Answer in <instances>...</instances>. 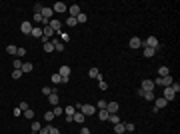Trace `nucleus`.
I'll list each match as a JSON object with an SVG mask.
<instances>
[{"mask_svg": "<svg viewBox=\"0 0 180 134\" xmlns=\"http://www.w3.org/2000/svg\"><path fill=\"white\" fill-rule=\"evenodd\" d=\"M128 46H130L132 50H136V48H140V46H142V38H138V36H134V38H130V42H128Z\"/></svg>", "mask_w": 180, "mask_h": 134, "instance_id": "8", "label": "nucleus"}, {"mask_svg": "<svg viewBox=\"0 0 180 134\" xmlns=\"http://www.w3.org/2000/svg\"><path fill=\"white\" fill-rule=\"evenodd\" d=\"M170 86H172V90H174V92H176V94H178V92H180V84H178V82H172V84H170Z\"/></svg>", "mask_w": 180, "mask_h": 134, "instance_id": "47", "label": "nucleus"}, {"mask_svg": "<svg viewBox=\"0 0 180 134\" xmlns=\"http://www.w3.org/2000/svg\"><path fill=\"white\" fill-rule=\"evenodd\" d=\"M142 96H144V100H154V98H156V96H154V92H144V90H142Z\"/></svg>", "mask_w": 180, "mask_h": 134, "instance_id": "26", "label": "nucleus"}, {"mask_svg": "<svg viewBox=\"0 0 180 134\" xmlns=\"http://www.w3.org/2000/svg\"><path fill=\"white\" fill-rule=\"evenodd\" d=\"M20 70H22V74H24V72H32V64H30V62H24Z\"/></svg>", "mask_w": 180, "mask_h": 134, "instance_id": "28", "label": "nucleus"}, {"mask_svg": "<svg viewBox=\"0 0 180 134\" xmlns=\"http://www.w3.org/2000/svg\"><path fill=\"white\" fill-rule=\"evenodd\" d=\"M12 78L20 80V78H22V70H12Z\"/></svg>", "mask_w": 180, "mask_h": 134, "instance_id": "35", "label": "nucleus"}, {"mask_svg": "<svg viewBox=\"0 0 180 134\" xmlns=\"http://www.w3.org/2000/svg\"><path fill=\"white\" fill-rule=\"evenodd\" d=\"M44 120H46V124H50L52 120H54V112H48V110H46L44 112Z\"/></svg>", "mask_w": 180, "mask_h": 134, "instance_id": "23", "label": "nucleus"}, {"mask_svg": "<svg viewBox=\"0 0 180 134\" xmlns=\"http://www.w3.org/2000/svg\"><path fill=\"white\" fill-rule=\"evenodd\" d=\"M142 90L144 92H154V82L152 80H142Z\"/></svg>", "mask_w": 180, "mask_h": 134, "instance_id": "11", "label": "nucleus"}, {"mask_svg": "<svg viewBox=\"0 0 180 134\" xmlns=\"http://www.w3.org/2000/svg\"><path fill=\"white\" fill-rule=\"evenodd\" d=\"M52 12H58V14H64L68 12V6L64 2H54V6H52Z\"/></svg>", "mask_w": 180, "mask_h": 134, "instance_id": "5", "label": "nucleus"}, {"mask_svg": "<svg viewBox=\"0 0 180 134\" xmlns=\"http://www.w3.org/2000/svg\"><path fill=\"white\" fill-rule=\"evenodd\" d=\"M108 122L118 124V122H122V120H120V116H118V114H110V116H108Z\"/></svg>", "mask_w": 180, "mask_h": 134, "instance_id": "24", "label": "nucleus"}, {"mask_svg": "<svg viewBox=\"0 0 180 134\" xmlns=\"http://www.w3.org/2000/svg\"><path fill=\"white\" fill-rule=\"evenodd\" d=\"M170 74V68L168 66H160L158 68V76H160V78H162V76H168Z\"/></svg>", "mask_w": 180, "mask_h": 134, "instance_id": "19", "label": "nucleus"}, {"mask_svg": "<svg viewBox=\"0 0 180 134\" xmlns=\"http://www.w3.org/2000/svg\"><path fill=\"white\" fill-rule=\"evenodd\" d=\"M80 134H90V128H86V126H84V128L80 130Z\"/></svg>", "mask_w": 180, "mask_h": 134, "instance_id": "52", "label": "nucleus"}, {"mask_svg": "<svg viewBox=\"0 0 180 134\" xmlns=\"http://www.w3.org/2000/svg\"><path fill=\"white\" fill-rule=\"evenodd\" d=\"M166 104H168V100H166V98H160V96H158V98H154V108H156V110L164 108Z\"/></svg>", "mask_w": 180, "mask_h": 134, "instance_id": "12", "label": "nucleus"}, {"mask_svg": "<svg viewBox=\"0 0 180 134\" xmlns=\"http://www.w3.org/2000/svg\"><path fill=\"white\" fill-rule=\"evenodd\" d=\"M32 20H34V22H42V24H48V22L44 20V18H42V14H34V18H32Z\"/></svg>", "mask_w": 180, "mask_h": 134, "instance_id": "39", "label": "nucleus"}, {"mask_svg": "<svg viewBox=\"0 0 180 134\" xmlns=\"http://www.w3.org/2000/svg\"><path fill=\"white\" fill-rule=\"evenodd\" d=\"M22 60H20V58H14V70H20V68H22Z\"/></svg>", "mask_w": 180, "mask_h": 134, "instance_id": "38", "label": "nucleus"}, {"mask_svg": "<svg viewBox=\"0 0 180 134\" xmlns=\"http://www.w3.org/2000/svg\"><path fill=\"white\" fill-rule=\"evenodd\" d=\"M40 134H50V124H48V126H42V128H40Z\"/></svg>", "mask_w": 180, "mask_h": 134, "instance_id": "48", "label": "nucleus"}, {"mask_svg": "<svg viewBox=\"0 0 180 134\" xmlns=\"http://www.w3.org/2000/svg\"><path fill=\"white\" fill-rule=\"evenodd\" d=\"M32 28H34L32 22H22V24H20V32H22V34H30V32H32Z\"/></svg>", "mask_w": 180, "mask_h": 134, "instance_id": "13", "label": "nucleus"}, {"mask_svg": "<svg viewBox=\"0 0 180 134\" xmlns=\"http://www.w3.org/2000/svg\"><path fill=\"white\" fill-rule=\"evenodd\" d=\"M154 54H156V50H154V48H148V46H144V56H146V58H152Z\"/></svg>", "mask_w": 180, "mask_h": 134, "instance_id": "21", "label": "nucleus"}, {"mask_svg": "<svg viewBox=\"0 0 180 134\" xmlns=\"http://www.w3.org/2000/svg\"><path fill=\"white\" fill-rule=\"evenodd\" d=\"M88 76H90V78H96V80L102 78V74L98 72V68H90V70H88Z\"/></svg>", "mask_w": 180, "mask_h": 134, "instance_id": "16", "label": "nucleus"}, {"mask_svg": "<svg viewBox=\"0 0 180 134\" xmlns=\"http://www.w3.org/2000/svg\"><path fill=\"white\" fill-rule=\"evenodd\" d=\"M50 42H52V44H54V50H56V52H62V50H64V44H62V42H60V40H56V38H52V40H50Z\"/></svg>", "mask_w": 180, "mask_h": 134, "instance_id": "17", "label": "nucleus"}, {"mask_svg": "<svg viewBox=\"0 0 180 134\" xmlns=\"http://www.w3.org/2000/svg\"><path fill=\"white\" fill-rule=\"evenodd\" d=\"M74 112H76L74 106H66V108H64V116H74Z\"/></svg>", "mask_w": 180, "mask_h": 134, "instance_id": "25", "label": "nucleus"}, {"mask_svg": "<svg viewBox=\"0 0 180 134\" xmlns=\"http://www.w3.org/2000/svg\"><path fill=\"white\" fill-rule=\"evenodd\" d=\"M84 120H86V116H84V114H82L80 110H76V112H74V116H72V122H78V124H82Z\"/></svg>", "mask_w": 180, "mask_h": 134, "instance_id": "14", "label": "nucleus"}, {"mask_svg": "<svg viewBox=\"0 0 180 134\" xmlns=\"http://www.w3.org/2000/svg\"><path fill=\"white\" fill-rule=\"evenodd\" d=\"M108 116H110L108 110H98V118H100V120H108Z\"/></svg>", "mask_w": 180, "mask_h": 134, "instance_id": "29", "label": "nucleus"}, {"mask_svg": "<svg viewBox=\"0 0 180 134\" xmlns=\"http://www.w3.org/2000/svg\"><path fill=\"white\" fill-rule=\"evenodd\" d=\"M22 114H24V118H30V120L34 118V110H30V108H26V110H24Z\"/></svg>", "mask_w": 180, "mask_h": 134, "instance_id": "33", "label": "nucleus"}, {"mask_svg": "<svg viewBox=\"0 0 180 134\" xmlns=\"http://www.w3.org/2000/svg\"><path fill=\"white\" fill-rule=\"evenodd\" d=\"M40 14H42V18H44L46 22H48V20H52V16H54V12H52V8H50V6H42Z\"/></svg>", "mask_w": 180, "mask_h": 134, "instance_id": "4", "label": "nucleus"}, {"mask_svg": "<svg viewBox=\"0 0 180 134\" xmlns=\"http://www.w3.org/2000/svg\"><path fill=\"white\" fill-rule=\"evenodd\" d=\"M122 132H126V128H124V122L114 124V134H122Z\"/></svg>", "mask_w": 180, "mask_h": 134, "instance_id": "18", "label": "nucleus"}, {"mask_svg": "<svg viewBox=\"0 0 180 134\" xmlns=\"http://www.w3.org/2000/svg\"><path fill=\"white\" fill-rule=\"evenodd\" d=\"M18 108H20V110H26V108H28V102H20V104H18Z\"/></svg>", "mask_w": 180, "mask_h": 134, "instance_id": "49", "label": "nucleus"}, {"mask_svg": "<svg viewBox=\"0 0 180 134\" xmlns=\"http://www.w3.org/2000/svg\"><path fill=\"white\" fill-rule=\"evenodd\" d=\"M48 102H50V104H52V106H58V94H50V96H48Z\"/></svg>", "mask_w": 180, "mask_h": 134, "instance_id": "22", "label": "nucleus"}, {"mask_svg": "<svg viewBox=\"0 0 180 134\" xmlns=\"http://www.w3.org/2000/svg\"><path fill=\"white\" fill-rule=\"evenodd\" d=\"M42 94H44V96H50V94H56V88H52V86H44V88H42Z\"/></svg>", "mask_w": 180, "mask_h": 134, "instance_id": "20", "label": "nucleus"}, {"mask_svg": "<svg viewBox=\"0 0 180 134\" xmlns=\"http://www.w3.org/2000/svg\"><path fill=\"white\" fill-rule=\"evenodd\" d=\"M52 50H54V44H52V42H46V44H44V52H46V54H50Z\"/></svg>", "mask_w": 180, "mask_h": 134, "instance_id": "31", "label": "nucleus"}, {"mask_svg": "<svg viewBox=\"0 0 180 134\" xmlns=\"http://www.w3.org/2000/svg\"><path fill=\"white\" fill-rule=\"evenodd\" d=\"M162 98H166L168 102L176 98V92L172 90V86H164V96H162Z\"/></svg>", "mask_w": 180, "mask_h": 134, "instance_id": "6", "label": "nucleus"}, {"mask_svg": "<svg viewBox=\"0 0 180 134\" xmlns=\"http://www.w3.org/2000/svg\"><path fill=\"white\" fill-rule=\"evenodd\" d=\"M40 128H42V124L36 122V120H32V132H40Z\"/></svg>", "mask_w": 180, "mask_h": 134, "instance_id": "34", "label": "nucleus"}, {"mask_svg": "<svg viewBox=\"0 0 180 134\" xmlns=\"http://www.w3.org/2000/svg\"><path fill=\"white\" fill-rule=\"evenodd\" d=\"M48 26L54 30V32H60L62 30V22L60 20H56V18H52V20H48Z\"/></svg>", "mask_w": 180, "mask_h": 134, "instance_id": "7", "label": "nucleus"}, {"mask_svg": "<svg viewBox=\"0 0 180 134\" xmlns=\"http://www.w3.org/2000/svg\"><path fill=\"white\" fill-rule=\"evenodd\" d=\"M124 128H126V132H134V122H124Z\"/></svg>", "mask_w": 180, "mask_h": 134, "instance_id": "30", "label": "nucleus"}, {"mask_svg": "<svg viewBox=\"0 0 180 134\" xmlns=\"http://www.w3.org/2000/svg\"><path fill=\"white\" fill-rule=\"evenodd\" d=\"M20 114H22V110H20V108L16 106V108H14V116H20Z\"/></svg>", "mask_w": 180, "mask_h": 134, "instance_id": "51", "label": "nucleus"}, {"mask_svg": "<svg viewBox=\"0 0 180 134\" xmlns=\"http://www.w3.org/2000/svg\"><path fill=\"white\" fill-rule=\"evenodd\" d=\"M84 116H92V114H96V108L92 106V104H80V108H78Z\"/></svg>", "mask_w": 180, "mask_h": 134, "instance_id": "2", "label": "nucleus"}, {"mask_svg": "<svg viewBox=\"0 0 180 134\" xmlns=\"http://www.w3.org/2000/svg\"><path fill=\"white\" fill-rule=\"evenodd\" d=\"M16 50H18V48H16V46H12V44L6 46V52H8V54H14V56H16Z\"/></svg>", "mask_w": 180, "mask_h": 134, "instance_id": "40", "label": "nucleus"}, {"mask_svg": "<svg viewBox=\"0 0 180 134\" xmlns=\"http://www.w3.org/2000/svg\"><path fill=\"white\" fill-rule=\"evenodd\" d=\"M54 116H62V114H64V110H62V108H60V106H54Z\"/></svg>", "mask_w": 180, "mask_h": 134, "instance_id": "42", "label": "nucleus"}, {"mask_svg": "<svg viewBox=\"0 0 180 134\" xmlns=\"http://www.w3.org/2000/svg\"><path fill=\"white\" fill-rule=\"evenodd\" d=\"M32 36H36V38H42V28H32Z\"/></svg>", "mask_w": 180, "mask_h": 134, "instance_id": "32", "label": "nucleus"}, {"mask_svg": "<svg viewBox=\"0 0 180 134\" xmlns=\"http://www.w3.org/2000/svg\"><path fill=\"white\" fill-rule=\"evenodd\" d=\"M24 54H26V48H18L16 50V58H22Z\"/></svg>", "mask_w": 180, "mask_h": 134, "instance_id": "43", "label": "nucleus"}, {"mask_svg": "<svg viewBox=\"0 0 180 134\" xmlns=\"http://www.w3.org/2000/svg\"><path fill=\"white\" fill-rule=\"evenodd\" d=\"M98 86H100V90H106V88H108V84L104 82V78H100V80H98Z\"/></svg>", "mask_w": 180, "mask_h": 134, "instance_id": "46", "label": "nucleus"}, {"mask_svg": "<svg viewBox=\"0 0 180 134\" xmlns=\"http://www.w3.org/2000/svg\"><path fill=\"white\" fill-rule=\"evenodd\" d=\"M58 34H60V38H62L64 42H68V40H70V36H68V34L64 32V30H60V32H58Z\"/></svg>", "mask_w": 180, "mask_h": 134, "instance_id": "44", "label": "nucleus"}, {"mask_svg": "<svg viewBox=\"0 0 180 134\" xmlns=\"http://www.w3.org/2000/svg\"><path fill=\"white\" fill-rule=\"evenodd\" d=\"M66 24H68V26H76V24H78V22H76V18H72V16H68V18H66Z\"/></svg>", "mask_w": 180, "mask_h": 134, "instance_id": "41", "label": "nucleus"}, {"mask_svg": "<svg viewBox=\"0 0 180 134\" xmlns=\"http://www.w3.org/2000/svg\"><path fill=\"white\" fill-rule=\"evenodd\" d=\"M142 46H148V48L158 50V38H156V36H148L146 40H142Z\"/></svg>", "mask_w": 180, "mask_h": 134, "instance_id": "3", "label": "nucleus"}, {"mask_svg": "<svg viewBox=\"0 0 180 134\" xmlns=\"http://www.w3.org/2000/svg\"><path fill=\"white\" fill-rule=\"evenodd\" d=\"M106 110H108V114H118V110H120V106H118V102H108Z\"/></svg>", "mask_w": 180, "mask_h": 134, "instance_id": "10", "label": "nucleus"}, {"mask_svg": "<svg viewBox=\"0 0 180 134\" xmlns=\"http://www.w3.org/2000/svg\"><path fill=\"white\" fill-rule=\"evenodd\" d=\"M68 14H70L72 18H78V14H80V6H78V4H72V6H68Z\"/></svg>", "mask_w": 180, "mask_h": 134, "instance_id": "9", "label": "nucleus"}, {"mask_svg": "<svg viewBox=\"0 0 180 134\" xmlns=\"http://www.w3.org/2000/svg\"><path fill=\"white\" fill-rule=\"evenodd\" d=\"M70 72H72V70H70V66H66V64H64V66H60V70H58V74H60L62 78H68V76H70Z\"/></svg>", "mask_w": 180, "mask_h": 134, "instance_id": "15", "label": "nucleus"}, {"mask_svg": "<svg viewBox=\"0 0 180 134\" xmlns=\"http://www.w3.org/2000/svg\"><path fill=\"white\" fill-rule=\"evenodd\" d=\"M86 20H88V16H86L84 12H80V14H78V18H76V22L82 24V22H86Z\"/></svg>", "mask_w": 180, "mask_h": 134, "instance_id": "37", "label": "nucleus"}, {"mask_svg": "<svg viewBox=\"0 0 180 134\" xmlns=\"http://www.w3.org/2000/svg\"><path fill=\"white\" fill-rule=\"evenodd\" d=\"M50 134H60V130H58L56 126H50Z\"/></svg>", "mask_w": 180, "mask_h": 134, "instance_id": "50", "label": "nucleus"}, {"mask_svg": "<svg viewBox=\"0 0 180 134\" xmlns=\"http://www.w3.org/2000/svg\"><path fill=\"white\" fill-rule=\"evenodd\" d=\"M152 82H154V88H156V86H170V84H172V82H174V78H172V76H162V78H160V76H158L156 80H152Z\"/></svg>", "mask_w": 180, "mask_h": 134, "instance_id": "1", "label": "nucleus"}, {"mask_svg": "<svg viewBox=\"0 0 180 134\" xmlns=\"http://www.w3.org/2000/svg\"><path fill=\"white\" fill-rule=\"evenodd\" d=\"M106 106H108V102H106V100H98V102H96V108H98V110H106Z\"/></svg>", "mask_w": 180, "mask_h": 134, "instance_id": "27", "label": "nucleus"}, {"mask_svg": "<svg viewBox=\"0 0 180 134\" xmlns=\"http://www.w3.org/2000/svg\"><path fill=\"white\" fill-rule=\"evenodd\" d=\"M52 82H54V84H62V76H60V74H52Z\"/></svg>", "mask_w": 180, "mask_h": 134, "instance_id": "36", "label": "nucleus"}, {"mask_svg": "<svg viewBox=\"0 0 180 134\" xmlns=\"http://www.w3.org/2000/svg\"><path fill=\"white\" fill-rule=\"evenodd\" d=\"M40 10H42V4L36 2V4H34V14H40Z\"/></svg>", "mask_w": 180, "mask_h": 134, "instance_id": "45", "label": "nucleus"}]
</instances>
